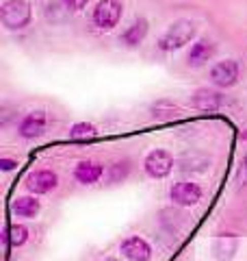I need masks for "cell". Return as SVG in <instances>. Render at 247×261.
I'll use <instances>...</instances> for the list:
<instances>
[{"mask_svg":"<svg viewBox=\"0 0 247 261\" xmlns=\"http://www.w3.org/2000/svg\"><path fill=\"white\" fill-rule=\"evenodd\" d=\"M195 33H197V27L193 20H176L174 24H169V29L161 35L159 50H163V53L180 50V48L187 46L195 37Z\"/></svg>","mask_w":247,"mask_h":261,"instance_id":"obj_1","label":"cell"},{"mask_svg":"<svg viewBox=\"0 0 247 261\" xmlns=\"http://www.w3.org/2000/svg\"><path fill=\"white\" fill-rule=\"evenodd\" d=\"M33 11L26 0H5L0 7V20L9 31H22L30 24Z\"/></svg>","mask_w":247,"mask_h":261,"instance_id":"obj_2","label":"cell"},{"mask_svg":"<svg viewBox=\"0 0 247 261\" xmlns=\"http://www.w3.org/2000/svg\"><path fill=\"white\" fill-rule=\"evenodd\" d=\"M174 166H176L174 157H171V152L165 150V148H154V150L147 152L145 159H143V170H145V174L150 178L169 176L171 170H174Z\"/></svg>","mask_w":247,"mask_h":261,"instance_id":"obj_3","label":"cell"},{"mask_svg":"<svg viewBox=\"0 0 247 261\" xmlns=\"http://www.w3.org/2000/svg\"><path fill=\"white\" fill-rule=\"evenodd\" d=\"M121 0H100L94 9L91 20L100 31H111L121 18Z\"/></svg>","mask_w":247,"mask_h":261,"instance_id":"obj_4","label":"cell"},{"mask_svg":"<svg viewBox=\"0 0 247 261\" xmlns=\"http://www.w3.org/2000/svg\"><path fill=\"white\" fill-rule=\"evenodd\" d=\"M46 126H48V113L41 111V109H35V111H28L26 116L20 120L18 124V135L22 140H37L46 133Z\"/></svg>","mask_w":247,"mask_h":261,"instance_id":"obj_5","label":"cell"},{"mask_svg":"<svg viewBox=\"0 0 247 261\" xmlns=\"http://www.w3.org/2000/svg\"><path fill=\"white\" fill-rule=\"evenodd\" d=\"M169 198L178 207H195L202 200V187L193 181H178L169 187Z\"/></svg>","mask_w":247,"mask_h":261,"instance_id":"obj_6","label":"cell"},{"mask_svg":"<svg viewBox=\"0 0 247 261\" xmlns=\"http://www.w3.org/2000/svg\"><path fill=\"white\" fill-rule=\"evenodd\" d=\"M238 63L234 59H224V61H217L215 65L210 68V81L215 87H221V89H228L238 83Z\"/></svg>","mask_w":247,"mask_h":261,"instance_id":"obj_7","label":"cell"},{"mask_svg":"<svg viewBox=\"0 0 247 261\" xmlns=\"http://www.w3.org/2000/svg\"><path fill=\"white\" fill-rule=\"evenodd\" d=\"M56 187H59V176H56L54 170H35L26 176V190L35 196L50 194Z\"/></svg>","mask_w":247,"mask_h":261,"instance_id":"obj_8","label":"cell"},{"mask_svg":"<svg viewBox=\"0 0 247 261\" xmlns=\"http://www.w3.org/2000/svg\"><path fill=\"white\" fill-rule=\"evenodd\" d=\"M119 252L128 261H150L152 259V246L139 235H130V238L121 240Z\"/></svg>","mask_w":247,"mask_h":261,"instance_id":"obj_9","label":"cell"},{"mask_svg":"<svg viewBox=\"0 0 247 261\" xmlns=\"http://www.w3.org/2000/svg\"><path fill=\"white\" fill-rule=\"evenodd\" d=\"M191 105L197 111H217L224 107V96H221L217 89H210V87H202L197 89L191 98Z\"/></svg>","mask_w":247,"mask_h":261,"instance_id":"obj_10","label":"cell"},{"mask_svg":"<svg viewBox=\"0 0 247 261\" xmlns=\"http://www.w3.org/2000/svg\"><path fill=\"white\" fill-rule=\"evenodd\" d=\"M215 50H217V46L212 44L210 39H197L187 55V63L191 65V68H202V65H206L215 57Z\"/></svg>","mask_w":247,"mask_h":261,"instance_id":"obj_11","label":"cell"},{"mask_svg":"<svg viewBox=\"0 0 247 261\" xmlns=\"http://www.w3.org/2000/svg\"><path fill=\"white\" fill-rule=\"evenodd\" d=\"M104 174H106L104 166L98 161H80V163H76V168H74V178H76L80 185H96Z\"/></svg>","mask_w":247,"mask_h":261,"instance_id":"obj_12","label":"cell"},{"mask_svg":"<svg viewBox=\"0 0 247 261\" xmlns=\"http://www.w3.org/2000/svg\"><path fill=\"white\" fill-rule=\"evenodd\" d=\"M147 29H150L147 20H145V18H139V20H135L126 31L121 33L119 42L126 46V48H137L139 44H143V39H145V35H147Z\"/></svg>","mask_w":247,"mask_h":261,"instance_id":"obj_13","label":"cell"},{"mask_svg":"<svg viewBox=\"0 0 247 261\" xmlns=\"http://www.w3.org/2000/svg\"><path fill=\"white\" fill-rule=\"evenodd\" d=\"M3 244H5V250L9 248H20L28 242V228L24 224H7L3 228Z\"/></svg>","mask_w":247,"mask_h":261,"instance_id":"obj_14","label":"cell"},{"mask_svg":"<svg viewBox=\"0 0 247 261\" xmlns=\"http://www.w3.org/2000/svg\"><path fill=\"white\" fill-rule=\"evenodd\" d=\"M39 209H41V202L37 200V196L35 194H30V196H20V198H15L13 200V205H11V211H13V216L15 218H35L39 214Z\"/></svg>","mask_w":247,"mask_h":261,"instance_id":"obj_15","label":"cell"},{"mask_svg":"<svg viewBox=\"0 0 247 261\" xmlns=\"http://www.w3.org/2000/svg\"><path fill=\"white\" fill-rule=\"evenodd\" d=\"M178 168L182 172H206L210 170V157L202 152H187L178 159Z\"/></svg>","mask_w":247,"mask_h":261,"instance_id":"obj_16","label":"cell"},{"mask_svg":"<svg viewBox=\"0 0 247 261\" xmlns=\"http://www.w3.org/2000/svg\"><path fill=\"white\" fill-rule=\"evenodd\" d=\"M236 248H238L236 238H232V235H221V238L212 242V257L219 261H230L236 255Z\"/></svg>","mask_w":247,"mask_h":261,"instance_id":"obj_17","label":"cell"},{"mask_svg":"<svg viewBox=\"0 0 247 261\" xmlns=\"http://www.w3.org/2000/svg\"><path fill=\"white\" fill-rule=\"evenodd\" d=\"M130 174V161L128 159H121V161H115L106 168V183L109 185H117L121 181H126Z\"/></svg>","mask_w":247,"mask_h":261,"instance_id":"obj_18","label":"cell"},{"mask_svg":"<svg viewBox=\"0 0 247 261\" xmlns=\"http://www.w3.org/2000/svg\"><path fill=\"white\" fill-rule=\"evenodd\" d=\"M150 111H152L154 120H171V118H176V113H178V105L171 100H159L152 105Z\"/></svg>","mask_w":247,"mask_h":261,"instance_id":"obj_19","label":"cell"},{"mask_svg":"<svg viewBox=\"0 0 247 261\" xmlns=\"http://www.w3.org/2000/svg\"><path fill=\"white\" fill-rule=\"evenodd\" d=\"M98 135V128L91 124V122H78L70 128V137L76 142H85V140H94Z\"/></svg>","mask_w":247,"mask_h":261,"instance_id":"obj_20","label":"cell"},{"mask_svg":"<svg viewBox=\"0 0 247 261\" xmlns=\"http://www.w3.org/2000/svg\"><path fill=\"white\" fill-rule=\"evenodd\" d=\"M87 3H89V0H61V5L68 11H80V9H85Z\"/></svg>","mask_w":247,"mask_h":261,"instance_id":"obj_21","label":"cell"},{"mask_svg":"<svg viewBox=\"0 0 247 261\" xmlns=\"http://www.w3.org/2000/svg\"><path fill=\"white\" fill-rule=\"evenodd\" d=\"M0 168H3L5 172H11V170L18 168V161H15V159H7V157H3V159H0Z\"/></svg>","mask_w":247,"mask_h":261,"instance_id":"obj_22","label":"cell"},{"mask_svg":"<svg viewBox=\"0 0 247 261\" xmlns=\"http://www.w3.org/2000/svg\"><path fill=\"white\" fill-rule=\"evenodd\" d=\"M238 181L247 183V154H245L243 161H241V168H238Z\"/></svg>","mask_w":247,"mask_h":261,"instance_id":"obj_23","label":"cell"},{"mask_svg":"<svg viewBox=\"0 0 247 261\" xmlns=\"http://www.w3.org/2000/svg\"><path fill=\"white\" fill-rule=\"evenodd\" d=\"M102 261H119V259H115V257H106V259H102Z\"/></svg>","mask_w":247,"mask_h":261,"instance_id":"obj_24","label":"cell"}]
</instances>
